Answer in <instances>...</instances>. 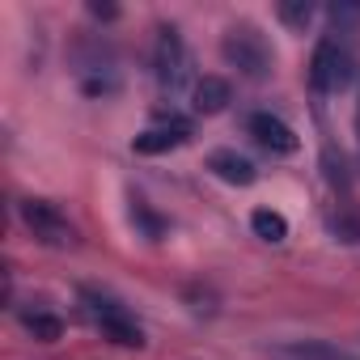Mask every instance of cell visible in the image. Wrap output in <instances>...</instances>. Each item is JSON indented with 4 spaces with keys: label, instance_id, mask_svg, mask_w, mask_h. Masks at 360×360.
<instances>
[{
    "label": "cell",
    "instance_id": "1",
    "mask_svg": "<svg viewBox=\"0 0 360 360\" xmlns=\"http://www.w3.org/2000/svg\"><path fill=\"white\" fill-rule=\"evenodd\" d=\"M221 56H225L242 77H250V81H263V77L271 72V60H276V56H271V43H267L263 30L250 26V22H238V26L225 30Z\"/></svg>",
    "mask_w": 360,
    "mask_h": 360
},
{
    "label": "cell",
    "instance_id": "2",
    "mask_svg": "<svg viewBox=\"0 0 360 360\" xmlns=\"http://www.w3.org/2000/svg\"><path fill=\"white\" fill-rule=\"evenodd\" d=\"M352 77H356L352 43L326 34V39L314 47V60H309V85H314L318 94H339V89L352 85Z\"/></svg>",
    "mask_w": 360,
    "mask_h": 360
},
{
    "label": "cell",
    "instance_id": "3",
    "mask_svg": "<svg viewBox=\"0 0 360 360\" xmlns=\"http://www.w3.org/2000/svg\"><path fill=\"white\" fill-rule=\"evenodd\" d=\"M81 301H85V309L94 314V322H98V330L110 339V343H123V347H144V330H140V322L115 301V297H106V292H98V288H81Z\"/></svg>",
    "mask_w": 360,
    "mask_h": 360
},
{
    "label": "cell",
    "instance_id": "4",
    "mask_svg": "<svg viewBox=\"0 0 360 360\" xmlns=\"http://www.w3.org/2000/svg\"><path fill=\"white\" fill-rule=\"evenodd\" d=\"M153 77L165 94H178L187 81H191V56H187V43L174 26H161L157 30V43H153Z\"/></svg>",
    "mask_w": 360,
    "mask_h": 360
},
{
    "label": "cell",
    "instance_id": "5",
    "mask_svg": "<svg viewBox=\"0 0 360 360\" xmlns=\"http://www.w3.org/2000/svg\"><path fill=\"white\" fill-rule=\"evenodd\" d=\"M22 221H26V229H30L43 246H56V250L77 246V225H72L51 200H26V204H22Z\"/></svg>",
    "mask_w": 360,
    "mask_h": 360
},
{
    "label": "cell",
    "instance_id": "6",
    "mask_svg": "<svg viewBox=\"0 0 360 360\" xmlns=\"http://www.w3.org/2000/svg\"><path fill=\"white\" fill-rule=\"evenodd\" d=\"M246 131H250V136H255V144H259V148H267L271 157H292V153L301 148V136H297L280 115H271V110L250 115V119H246Z\"/></svg>",
    "mask_w": 360,
    "mask_h": 360
},
{
    "label": "cell",
    "instance_id": "7",
    "mask_svg": "<svg viewBox=\"0 0 360 360\" xmlns=\"http://www.w3.org/2000/svg\"><path fill=\"white\" fill-rule=\"evenodd\" d=\"M191 131H195L191 119H165V123L140 131V136L131 140V148L144 153V157H157V153H169V148H183V144L191 140Z\"/></svg>",
    "mask_w": 360,
    "mask_h": 360
},
{
    "label": "cell",
    "instance_id": "8",
    "mask_svg": "<svg viewBox=\"0 0 360 360\" xmlns=\"http://www.w3.org/2000/svg\"><path fill=\"white\" fill-rule=\"evenodd\" d=\"M208 169L221 178V183H229V187H250L255 178H259L255 161L242 157V153H233V148H217V153H208Z\"/></svg>",
    "mask_w": 360,
    "mask_h": 360
},
{
    "label": "cell",
    "instance_id": "9",
    "mask_svg": "<svg viewBox=\"0 0 360 360\" xmlns=\"http://www.w3.org/2000/svg\"><path fill=\"white\" fill-rule=\"evenodd\" d=\"M276 356L280 360H360V356H352L347 347H339L330 339H288V343L276 347Z\"/></svg>",
    "mask_w": 360,
    "mask_h": 360
},
{
    "label": "cell",
    "instance_id": "10",
    "mask_svg": "<svg viewBox=\"0 0 360 360\" xmlns=\"http://www.w3.org/2000/svg\"><path fill=\"white\" fill-rule=\"evenodd\" d=\"M233 102V85L225 77H200L195 81V110L200 115H221Z\"/></svg>",
    "mask_w": 360,
    "mask_h": 360
},
{
    "label": "cell",
    "instance_id": "11",
    "mask_svg": "<svg viewBox=\"0 0 360 360\" xmlns=\"http://www.w3.org/2000/svg\"><path fill=\"white\" fill-rule=\"evenodd\" d=\"M250 229H255L263 242H284V238H288V221H284L280 212H271V208H255Z\"/></svg>",
    "mask_w": 360,
    "mask_h": 360
},
{
    "label": "cell",
    "instance_id": "12",
    "mask_svg": "<svg viewBox=\"0 0 360 360\" xmlns=\"http://www.w3.org/2000/svg\"><path fill=\"white\" fill-rule=\"evenodd\" d=\"M22 322H26V330H30L34 339H43V343H56V339L64 335V322H60L56 314H26Z\"/></svg>",
    "mask_w": 360,
    "mask_h": 360
},
{
    "label": "cell",
    "instance_id": "13",
    "mask_svg": "<svg viewBox=\"0 0 360 360\" xmlns=\"http://www.w3.org/2000/svg\"><path fill=\"white\" fill-rule=\"evenodd\" d=\"M276 13H280V22H284L288 30H305V26L314 22V5H309V0H284Z\"/></svg>",
    "mask_w": 360,
    "mask_h": 360
},
{
    "label": "cell",
    "instance_id": "14",
    "mask_svg": "<svg viewBox=\"0 0 360 360\" xmlns=\"http://www.w3.org/2000/svg\"><path fill=\"white\" fill-rule=\"evenodd\" d=\"M131 221H140V225L148 229V238H161V229H165V225H161V221L144 208V204H136V208H131Z\"/></svg>",
    "mask_w": 360,
    "mask_h": 360
},
{
    "label": "cell",
    "instance_id": "15",
    "mask_svg": "<svg viewBox=\"0 0 360 360\" xmlns=\"http://www.w3.org/2000/svg\"><path fill=\"white\" fill-rule=\"evenodd\" d=\"M89 13H94L98 22H115V18H119V9H115V5H98V0L89 5Z\"/></svg>",
    "mask_w": 360,
    "mask_h": 360
},
{
    "label": "cell",
    "instance_id": "16",
    "mask_svg": "<svg viewBox=\"0 0 360 360\" xmlns=\"http://www.w3.org/2000/svg\"><path fill=\"white\" fill-rule=\"evenodd\" d=\"M356 127H360V115H356Z\"/></svg>",
    "mask_w": 360,
    "mask_h": 360
}]
</instances>
